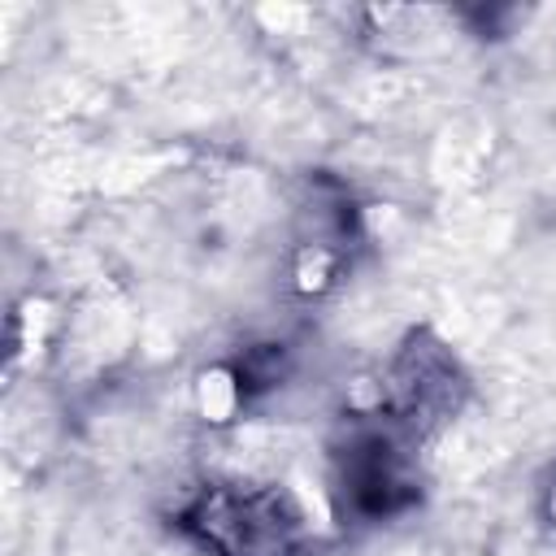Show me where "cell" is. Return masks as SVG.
<instances>
[{
  "label": "cell",
  "instance_id": "obj_1",
  "mask_svg": "<svg viewBox=\"0 0 556 556\" xmlns=\"http://www.w3.org/2000/svg\"><path fill=\"white\" fill-rule=\"evenodd\" d=\"M174 526L204 556H295L308 539L300 504L269 482H204L195 486Z\"/></svg>",
  "mask_w": 556,
  "mask_h": 556
},
{
  "label": "cell",
  "instance_id": "obj_2",
  "mask_svg": "<svg viewBox=\"0 0 556 556\" xmlns=\"http://www.w3.org/2000/svg\"><path fill=\"white\" fill-rule=\"evenodd\" d=\"M417 439L421 434H413L404 421H395L382 408L369 417H352L330 452L334 495L343 500V513H352L356 521H387L413 508L421 495L417 456H413Z\"/></svg>",
  "mask_w": 556,
  "mask_h": 556
},
{
  "label": "cell",
  "instance_id": "obj_3",
  "mask_svg": "<svg viewBox=\"0 0 556 556\" xmlns=\"http://www.w3.org/2000/svg\"><path fill=\"white\" fill-rule=\"evenodd\" d=\"M465 400V374L447 356L443 343H430L426 334H413L382 382V413L404 421L413 434H426L430 426L447 421Z\"/></svg>",
  "mask_w": 556,
  "mask_h": 556
},
{
  "label": "cell",
  "instance_id": "obj_4",
  "mask_svg": "<svg viewBox=\"0 0 556 556\" xmlns=\"http://www.w3.org/2000/svg\"><path fill=\"white\" fill-rule=\"evenodd\" d=\"M543 500H547V517L556 521V473L547 478V486H543Z\"/></svg>",
  "mask_w": 556,
  "mask_h": 556
}]
</instances>
